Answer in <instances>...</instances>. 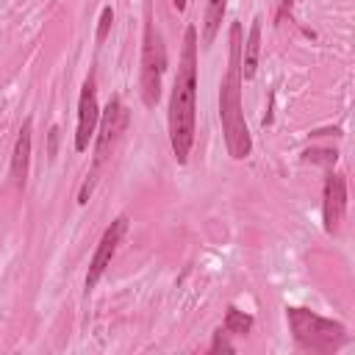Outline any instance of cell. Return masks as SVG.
<instances>
[{
    "label": "cell",
    "mask_w": 355,
    "mask_h": 355,
    "mask_svg": "<svg viewBox=\"0 0 355 355\" xmlns=\"http://www.w3.org/2000/svg\"><path fill=\"white\" fill-rule=\"evenodd\" d=\"M194 111H197V31L186 28L183 55L169 97V141L178 164L189 161L194 144Z\"/></svg>",
    "instance_id": "obj_1"
},
{
    "label": "cell",
    "mask_w": 355,
    "mask_h": 355,
    "mask_svg": "<svg viewBox=\"0 0 355 355\" xmlns=\"http://www.w3.org/2000/svg\"><path fill=\"white\" fill-rule=\"evenodd\" d=\"M241 44H244L241 25L233 22L230 25V64H227V75L222 78V86H219V119H222L227 153L236 161L247 158L252 150L250 128H247L244 111H241Z\"/></svg>",
    "instance_id": "obj_2"
},
{
    "label": "cell",
    "mask_w": 355,
    "mask_h": 355,
    "mask_svg": "<svg viewBox=\"0 0 355 355\" xmlns=\"http://www.w3.org/2000/svg\"><path fill=\"white\" fill-rule=\"evenodd\" d=\"M225 8H227V0H208L205 3V25H202V44H214L216 39V31L222 25V17H225Z\"/></svg>",
    "instance_id": "obj_11"
},
{
    "label": "cell",
    "mask_w": 355,
    "mask_h": 355,
    "mask_svg": "<svg viewBox=\"0 0 355 355\" xmlns=\"http://www.w3.org/2000/svg\"><path fill=\"white\" fill-rule=\"evenodd\" d=\"M288 324L300 347L313 349V352H336L338 347L347 344V330L344 324L324 319L313 311L305 308H288Z\"/></svg>",
    "instance_id": "obj_3"
},
{
    "label": "cell",
    "mask_w": 355,
    "mask_h": 355,
    "mask_svg": "<svg viewBox=\"0 0 355 355\" xmlns=\"http://www.w3.org/2000/svg\"><path fill=\"white\" fill-rule=\"evenodd\" d=\"M31 133H33V122L25 119L17 141H14V155H11V178L17 183V189H25V178H28V164H31Z\"/></svg>",
    "instance_id": "obj_9"
},
{
    "label": "cell",
    "mask_w": 355,
    "mask_h": 355,
    "mask_svg": "<svg viewBox=\"0 0 355 355\" xmlns=\"http://www.w3.org/2000/svg\"><path fill=\"white\" fill-rule=\"evenodd\" d=\"M166 69V50H164V39L150 17L147 8V19H144V42H141V100L147 108H153L161 97V78Z\"/></svg>",
    "instance_id": "obj_5"
},
{
    "label": "cell",
    "mask_w": 355,
    "mask_h": 355,
    "mask_svg": "<svg viewBox=\"0 0 355 355\" xmlns=\"http://www.w3.org/2000/svg\"><path fill=\"white\" fill-rule=\"evenodd\" d=\"M258 53H261V17L252 19L247 44H241V80H250L258 69Z\"/></svg>",
    "instance_id": "obj_10"
},
{
    "label": "cell",
    "mask_w": 355,
    "mask_h": 355,
    "mask_svg": "<svg viewBox=\"0 0 355 355\" xmlns=\"http://www.w3.org/2000/svg\"><path fill=\"white\" fill-rule=\"evenodd\" d=\"M111 22H114V11H111V6H105V8L100 11V25H97V44H103V42H105Z\"/></svg>",
    "instance_id": "obj_13"
},
{
    "label": "cell",
    "mask_w": 355,
    "mask_h": 355,
    "mask_svg": "<svg viewBox=\"0 0 355 355\" xmlns=\"http://www.w3.org/2000/svg\"><path fill=\"white\" fill-rule=\"evenodd\" d=\"M125 230H128V216H116V219L105 227V233L100 236V244H97V250H94V255H92L89 272H86V291H92V288L97 286V280L103 277V272H105V266L111 263V258H114V252H116V247H119Z\"/></svg>",
    "instance_id": "obj_7"
},
{
    "label": "cell",
    "mask_w": 355,
    "mask_h": 355,
    "mask_svg": "<svg viewBox=\"0 0 355 355\" xmlns=\"http://www.w3.org/2000/svg\"><path fill=\"white\" fill-rule=\"evenodd\" d=\"M344 211H347V183H344V175L330 172L327 180H324V202H322V216H324V230L327 233H338Z\"/></svg>",
    "instance_id": "obj_8"
},
{
    "label": "cell",
    "mask_w": 355,
    "mask_h": 355,
    "mask_svg": "<svg viewBox=\"0 0 355 355\" xmlns=\"http://www.w3.org/2000/svg\"><path fill=\"white\" fill-rule=\"evenodd\" d=\"M219 349H227V352L233 349V344L225 338V333H222V330H216V336H214V341H211V352H219Z\"/></svg>",
    "instance_id": "obj_14"
},
{
    "label": "cell",
    "mask_w": 355,
    "mask_h": 355,
    "mask_svg": "<svg viewBox=\"0 0 355 355\" xmlns=\"http://www.w3.org/2000/svg\"><path fill=\"white\" fill-rule=\"evenodd\" d=\"M97 122H100V105H97V89H94V78L89 75L83 80L80 89V100H78V130H75V150L86 153L89 141L97 133Z\"/></svg>",
    "instance_id": "obj_6"
},
{
    "label": "cell",
    "mask_w": 355,
    "mask_h": 355,
    "mask_svg": "<svg viewBox=\"0 0 355 355\" xmlns=\"http://www.w3.org/2000/svg\"><path fill=\"white\" fill-rule=\"evenodd\" d=\"M252 327V316L239 311V308H227L225 313V330L227 333H247Z\"/></svg>",
    "instance_id": "obj_12"
},
{
    "label": "cell",
    "mask_w": 355,
    "mask_h": 355,
    "mask_svg": "<svg viewBox=\"0 0 355 355\" xmlns=\"http://www.w3.org/2000/svg\"><path fill=\"white\" fill-rule=\"evenodd\" d=\"M125 125H128V111H125V105L119 103V97H111L108 105H105V111L100 114V122H97L100 130H97V144H94V166H92V172L86 175L80 191H78V202H80V205L89 202V194H92L94 180H97V169H100V164L105 161L108 150L119 141Z\"/></svg>",
    "instance_id": "obj_4"
},
{
    "label": "cell",
    "mask_w": 355,
    "mask_h": 355,
    "mask_svg": "<svg viewBox=\"0 0 355 355\" xmlns=\"http://www.w3.org/2000/svg\"><path fill=\"white\" fill-rule=\"evenodd\" d=\"M172 3H175V8H178V11H183V8H186V0H172Z\"/></svg>",
    "instance_id": "obj_15"
}]
</instances>
